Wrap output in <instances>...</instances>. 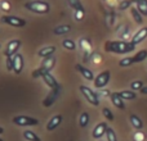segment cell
Listing matches in <instances>:
<instances>
[{
  "label": "cell",
  "instance_id": "obj_1",
  "mask_svg": "<svg viewBox=\"0 0 147 141\" xmlns=\"http://www.w3.org/2000/svg\"><path fill=\"white\" fill-rule=\"evenodd\" d=\"M136 49V45L132 41H106L105 43V50L107 53L114 54H127Z\"/></svg>",
  "mask_w": 147,
  "mask_h": 141
},
{
  "label": "cell",
  "instance_id": "obj_2",
  "mask_svg": "<svg viewBox=\"0 0 147 141\" xmlns=\"http://www.w3.org/2000/svg\"><path fill=\"white\" fill-rule=\"evenodd\" d=\"M25 8L28 9L30 12L36 13V14H47L51 10V5L48 1L44 0H32V1H27L25 4Z\"/></svg>",
  "mask_w": 147,
  "mask_h": 141
},
{
  "label": "cell",
  "instance_id": "obj_3",
  "mask_svg": "<svg viewBox=\"0 0 147 141\" xmlns=\"http://www.w3.org/2000/svg\"><path fill=\"white\" fill-rule=\"evenodd\" d=\"M79 90H80V92L84 95V98L86 99V101H89L92 105H94V106L99 105V98H98V95H97L96 91L90 90V88L85 85H80Z\"/></svg>",
  "mask_w": 147,
  "mask_h": 141
},
{
  "label": "cell",
  "instance_id": "obj_4",
  "mask_svg": "<svg viewBox=\"0 0 147 141\" xmlns=\"http://www.w3.org/2000/svg\"><path fill=\"white\" fill-rule=\"evenodd\" d=\"M13 123L17 124V126H21V127H30V126H38L39 121L36 118H32V117L17 116L13 118Z\"/></svg>",
  "mask_w": 147,
  "mask_h": 141
},
{
  "label": "cell",
  "instance_id": "obj_5",
  "mask_svg": "<svg viewBox=\"0 0 147 141\" xmlns=\"http://www.w3.org/2000/svg\"><path fill=\"white\" fill-rule=\"evenodd\" d=\"M111 78V72L109 69L101 72L96 78H94V87L96 88H103L105 86H107V83L110 82Z\"/></svg>",
  "mask_w": 147,
  "mask_h": 141
},
{
  "label": "cell",
  "instance_id": "obj_6",
  "mask_svg": "<svg viewBox=\"0 0 147 141\" xmlns=\"http://www.w3.org/2000/svg\"><path fill=\"white\" fill-rule=\"evenodd\" d=\"M1 21L7 25L12 26V27H25L26 26V19L21 17H16V15H3Z\"/></svg>",
  "mask_w": 147,
  "mask_h": 141
},
{
  "label": "cell",
  "instance_id": "obj_7",
  "mask_svg": "<svg viewBox=\"0 0 147 141\" xmlns=\"http://www.w3.org/2000/svg\"><path fill=\"white\" fill-rule=\"evenodd\" d=\"M21 40H10L9 43L7 44L5 46V50H4V55L5 57H14L16 54H18V50L21 48Z\"/></svg>",
  "mask_w": 147,
  "mask_h": 141
},
{
  "label": "cell",
  "instance_id": "obj_8",
  "mask_svg": "<svg viewBox=\"0 0 147 141\" xmlns=\"http://www.w3.org/2000/svg\"><path fill=\"white\" fill-rule=\"evenodd\" d=\"M59 91H61V86L57 87V88H52V91H49V95L47 96V98L44 99V101H43L44 106L53 105L54 101H56L57 99H58V96H59Z\"/></svg>",
  "mask_w": 147,
  "mask_h": 141
},
{
  "label": "cell",
  "instance_id": "obj_9",
  "mask_svg": "<svg viewBox=\"0 0 147 141\" xmlns=\"http://www.w3.org/2000/svg\"><path fill=\"white\" fill-rule=\"evenodd\" d=\"M23 67H25V62H23V57L21 55L20 53L16 54L13 57V70H14L16 74H20L23 70Z\"/></svg>",
  "mask_w": 147,
  "mask_h": 141
},
{
  "label": "cell",
  "instance_id": "obj_10",
  "mask_svg": "<svg viewBox=\"0 0 147 141\" xmlns=\"http://www.w3.org/2000/svg\"><path fill=\"white\" fill-rule=\"evenodd\" d=\"M107 128H109V127H107V123H106V122H101V123H98L96 127H94L92 136H93L94 139H101L103 135H106Z\"/></svg>",
  "mask_w": 147,
  "mask_h": 141
},
{
  "label": "cell",
  "instance_id": "obj_11",
  "mask_svg": "<svg viewBox=\"0 0 147 141\" xmlns=\"http://www.w3.org/2000/svg\"><path fill=\"white\" fill-rule=\"evenodd\" d=\"M75 69L78 70V72H80V74L88 81H94V78H96L94 77V74H93V72H92L90 69H88L86 67L81 66V64H76Z\"/></svg>",
  "mask_w": 147,
  "mask_h": 141
},
{
  "label": "cell",
  "instance_id": "obj_12",
  "mask_svg": "<svg viewBox=\"0 0 147 141\" xmlns=\"http://www.w3.org/2000/svg\"><path fill=\"white\" fill-rule=\"evenodd\" d=\"M146 37H147V27H142L141 30H138L137 32H136L134 36H133L132 44L138 45V44H141L143 40H146Z\"/></svg>",
  "mask_w": 147,
  "mask_h": 141
},
{
  "label": "cell",
  "instance_id": "obj_13",
  "mask_svg": "<svg viewBox=\"0 0 147 141\" xmlns=\"http://www.w3.org/2000/svg\"><path fill=\"white\" fill-rule=\"evenodd\" d=\"M44 80V82H45V85L48 86L49 88H57V87H59V85H58V82L56 81V78L53 77V76L51 74V72H45L43 74V77H41Z\"/></svg>",
  "mask_w": 147,
  "mask_h": 141
},
{
  "label": "cell",
  "instance_id": "obj_14",
  "mask_svg": "<svg viewBox=\"0 0 147 141\" xmlns=\"http://www.w3.org/2000/svg\"><path fill=\"white\" fill-rule=\"evenodd\" d=\"M110 98H111V101L112 104H114L115 106H116L117 109H125V104H124V100L121 99V96L119 95V92H111V95H110Z\"/></svg>",
  "mask_w": 147,
  "mask_h": 141
},
{
  "label": "cell",
  "instance_id": "obj_15",
  "mask_svg": "<svg viewBox=\"0 0 147 141\" xmlns=\"http://www.w3.org/2000/svg\"><path fill=\"white\" fill-rule=\"evenodd\" d=\"M61 123H62V116L57 114V116L52 117L51 121L48 122V124H47V130L51 132V131H53V130H56Z\"/></svg>",
  "mask_w": 147,
  "mask_h": 141
},
{
  "label": "cell",
  "instance_id": "obj_16",
  "mask_svg": "<svg viewBox=\"0 0 147 141\" xmlns=\"http://www.w3.org/2000/svg\"><path fill=\"white\" fill-rule=\"evenodd\" d=\"M54 66H56V58L52 55V57H48V58H44L40 67L45 69L47 72H51V70L54 68Z\"/></svg>",
  "mask_w": 147,
  "mask_h": 141
},
{
  "label": "cell",
  "instance_id": "obj_17",
  "mask_svg": "<svg viewBox=\"0 0 147 141\" xmlns=\"http://www.w3.org/2000/svg\"><path fill=\"white\" fill-rule=\"evenodd\" d=\"M133 4H136V8L140 10V13L143 17H147V0H132Z\"/></svg>",
  "mask_w": 147,
  "mask_h": 141
},
{
  "label": "cell",
  "instance_id": "obj_18",
  "mask_svg": "<svg viewBox=\"0 0 147 141\" xmlns=\"http://www.w3.org/2000/svg\"><path fill=\"white\" fill-rule=\"evenodd\" d=\"M54 51H56V46H53V45L45 46V48H43L41 50H39L38 55L40 57V58H48V57H52V55H53Z\"/></svg>",
  "mask_w": 147,
  "mask_h": 141
},
{
  "label": "cell",
  "instance_id": "obj_19",
  "mask_svg": "<svg viewBox=\"0 0 147 141\" xmlns=\"http://www.w3.org/2000/svg\"><path fill=\"white\" fill-rule=\"evenodd\" d=\"M70 31H71V26L70 25H61V26H57L56 28L53 30L54 35H66V33H69Z\"/></svg>",
  "mask_w": 147,
  "mask_h": 141
},
{
  "label": "cell",
  "instance_id": "obj_20",
  "mask_svg": "<svg viewBox=\"0 0 147 141\" xmlns=\"http://www.w3.org/2000/svg\"><path fill=\"white\" fill-rule=\"evenodd\" d=\"M130 14H132L133 19L136 21V23H138V25H142V23H143V15L141 14L140 10H138L136 7L130 8Z\"/></svg>",
  "mask_w": 147,
  "mask_h": 141
},
{
  "label": "cell",
  "instance_id": "obj_21",
  "mask_svg": "<svg viewBox=\"0 0 147 141\" xmlns=\"http://www.w3.org/2000/svg\"><path fill=\"white\" fill-rule=\"evenodd\" d=\"M119 95L121 96L123 100H133V99L137 98V94L134 91H130V90H123V91H119Z\"/></svg>",
  "mask_w": 147,
  "mask_h": 141
},
{
  "label": "cell",
  "instance_id": "obj_22",
  "mask_svg": "<svg viewBox=\"0 0 147 141\" xmlns=\"http://www.w3.org/2000/svg\"><path fill=\"white\" fill-rule=\"evenodd\" d=\"M129 119H130V122H132V126L134 127L136 130H141V128L143 127V122H142V119H141L138 116H136V114H132Z\"/></svg>",
  "mask_w": 147,
  "mask_h": 141
},
{
  "label": "cell",
  "instance_id": "obj_23",
  "mask_svg": "<svg viewBox=\"0 0 147 141\" xmlns=\"http://www.w3.org/2000/svg\"><path fill=\"white\" fill-rule=\"evenodd\" d=\"M89 119H90V117H89V113H86V112H83V113L80 114V117H79V124H80V127H86L89 123Z\"/></svg>",
  "mask_w": 147,
  "mask_h": 141
},
{
  "label": "cell",
  "instance_id": "obj_24",
  "mask_svg": "<svg viewBox=\"0 0 147 141\" xmlns=\"http://www.w3.org/2000/svg\"><path fill=\"white\" fill-rule=\"evenodd\" d=\"M147 59V50H140L134 57H133V62L134 63H141V62Z\"/></svg>",
  "mask_w": 147,
  "mask_h": 141
},
{
  "label": "cell",
  "instance_id": "obj_25",
  "mask_svg": "<svg viewBox=\"0 0 147 141\" xmlns=\"http://www.w3.org/2000/svg\"><path fill=\"white\" fill-rule=\"evenodd\" d=\"M23 137L27 141H40V137L35 134L34 131H23Z\"/></svg>",
  "mask_w": 147,
  "mask_h": 141
},
{
  "label": "cell",
  "instance_id": "obj_26",
  "mask_svg": "<svg viewBox=\"0 0 147 141\" xmlns=\"http://www.w3.org/2000/svg\"><path fill=\"white\" fill-rule=\"evenodd\" d=\"M67 3L70 4V7L75 10H84L83 4L80 3V0H67Z\"/></svg>",
  "mask_w": 147,
  "mask_h": 141
},
{
  "label": "cell",
  "instance_id": "obj_27",
  "mask_svg": "<svg viewBox=\"0 0 147 141\" xmlns=\"http://www.w3.org/2000/svg\"><path fill=\"white\" fill-rule=\"evenodd\" d=\"M62 46L65 49H67V50H75V48H76L75 43L72 40H70V39H66V40L62 41Z\"/></svg>",
  "mask_w": 147,
  "mask_h": 141
},
{
  "label": "cell",
  "instance_id": "obj_28",
  "mask_svg": "<svg viewBox=\"0 0 147 141\" xmlns=\"http://www.w3.org/2000/svg\"><path fill=\"white\" fill-rule=\"evenodd\" d=\"M132 4H133L132 0H121V1H120V4H119V9L120 10L130 9V8H132Z\"/></svg>",
  "mask_w": 147,
  "mask_h": 141
},
{
  "label": "cell",
  "instance_id": "obj_29",
  "mask_svg": "<svg viewBox=\"0 0 147 141\" xmlns=\"http://www.w3.org/2000/svg\"><path fill=\"white\" fill-rule=\"evenodd\" d=\"M106 137H107V141H117V137H116V134L112 128H107L106 131Z\"/></svg>",
  "mask_w": 147,
  "mask_h": 141
},
{
  "label": "cell",
  "instance_id": "obj_30",
  "mask_svg": "<svg viewBox=\"0 0 147 141\" xmlns=\"http://www.w3.org/2000/svg\"><path fill=\"white\" fill-rule=\"evenodd\" d=\"M132 64H134V62H133V57H132V58L127 57V58L121 59V61L119 62V66L120 67H129V66H132Z\"/></svg>",
  "mask_w": 147,
  "mask_h": 141
},
{
  "label": "cell",
  "instance_id": "obj_31",
  "mask_svg": "<svg viewBox=\"0 0 147 141\" xmlns=\"http://www.w3.org/2000/svg\"><path fill=\"white\" fill-rule=\"evenodd\" d=\"M142 87H143L142 81H133V82L130 83V88H132L133 91H141Z\"/></svg>",
  "mask_w": 147,
  "mask_h": 141
},
{
  "label": "cell",
  "instance_id": "obj_32",
  "mask_svg": "<svg viewBox=\"0 0 147 141\" xmlns=\"http://www.w3.org/2000/svg\"><path fill=\"white\" fill-rule=\"evenodd\" d=\"M102 114L105 116V118H106L107 121H114V114H112V112L110 110L109 108H103V109H102Z\"/></svg>",
  "mask_w": 147,
  "mask_h": 141
},
{
  "label": "cell",
  "instance_id": "obj_33",
  "mask_svg": "<svg viewBox=\"0 0 147 141\" xmlns=\"http://www.w3.org/2000/svg\"><path fill=\"white\" fill-rule=\"evenodd\" d=\"M47 70L44 68H41V67H39L38 69H35L32 72V78H38V77H43V74L45 73Z\"/></svg>",
  "mask_w": 147,
  "mask_h": 141
},
{
  "label": "cell",
  "instance_id": "obj_34",
  "mask_svg": "<svg viewBox=\"0 0 147 141\" xmlns=\"http://www.w3.org/2000/svg\"><path fill=\"white\" fill-rule=\"evenodd\" d=\"M7 69L13 70V57H7Z\"/></svg>",
  "mask_w": 147,
  "mask_h": 141
},
{
  "label": "cell",
  "instance_id": "obj_35",
  "mask_svg": "<svg viewBox=\"0 0 147 141\" xmlns=\"http://www.w3.org/2000/svg\"><path fill=\"white\" fill-rule=\"evenodd\" d=\"M75 18L76 21H81L84 18V10H75Z\"/></svg>",
  "mask_w": 147,
  "mask_h": 141
},
{
  "label": "cell",
  "instance_id": "obj_36",
  "mask_svg": "<svg viewBox=\"0 0 147 141\" xmlns=\"http://www.w3.org/2000/svg\"><path fill=\"white\" fill-rule=\"evenodd\" d=\"M3 8H4L3 10H9L10 5H9V4H7V3H3Z\"/></svg>",
  "mask_w": 147,
  "mask_h": 141
},
{
  "label": "cell",
  "instance_id": "obj_37",
  "mask_svg": "<svg viewBox=\"0 0 147 141\" xmlns=\"http://www.w3.org/2000/svg\"><path fill=\"white\" fill-rule=\"evenodd\" d=\"M141 92L145 94V95H147V86H143V87L141 88Z\"/></svg>",
  "mask_w": 147,
  "mask_h": 141
},
{
  "label": "cell",
  "instance_id": "obj_38",
  "mask_svg": "<svg viewBox=\"0 0 147 141\" xmlns=\"http://www.w3.org/2000/svg\"><path fill=\"white\" fill-rule=\"evenodd\" d=\"M4 134V130H3V127H0V135Z\"/></svg>",
  "mask_w": 147,
  "mask_h": 141
},
{
  "label": "cell",
  "instance_id": "obj_39",
  "mask_svg": "<svg viewBox=\"0 0 147 141\" xmlns=\"http://www.w3.org/2000/svg\"><path fill=\"white\" fill-rule=\"evenodd\" d=\"M0 141H4V140H3V139H0Z\"/></svg>",
  "mask_w": 147,
  "mask_h": 141
},
{
  "label": "cell",
  "instance_id": "obj_40",
  "mask_svg": "<svg viewBox=\"0 0 147 141\" xmlns=\"http://www.w3.org/2000/svg\"><path fill=\"white\" fill-rule=\"evenodd\" d=\"M0 46H1V45H0Z\"/></svg>",
  "mask_w": 147,
  "mask_h": 141
}]
</instances>
